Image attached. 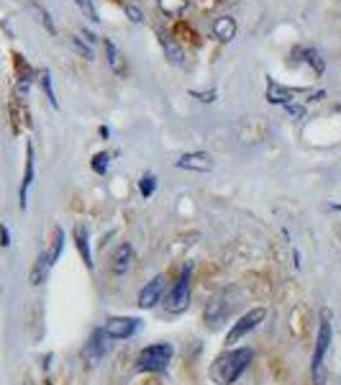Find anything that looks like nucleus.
Here are the masks:
<instances>
[{"label": "nucleus", "mask_w": 341, "mask_h": 385, "mask_svg": "<svg viewBox=\"0 0 341 385\" xmlns=\"http://www.w3.org/2000/svg\"><path fill=\"white\" fill-rule=\"evenodd\" d=\"M252 359H255V352L249 350V347H239V350H228L223 355L213 359V365H211V380L218 385H231L244 375L249 365H252Z\"/></svg>", "instance_id": "f257e3e1"}, {"label": "nucleus", "mask_w": 341, "mask_h": 385, "mask_svg": "<svg viewBox=\"0 0 341 385\" xmlns=\"http://www.w3.org/2000/svg\"><path fill=\"white\" fill-rule=\"evenodd\" d=\"M331 321H328V313H323L321 326H318V339H315V350L313 359H311V372H313V385H326V372H323V362H326L328 347H331Z\"/></svg>", "instance_id": "f03ea898"}, {"label": "nucleus", "mask_w": 341, "mask_h": 385, "mask_svg": "<svg viewBox=\"0 0 341 385\" xmlns=\"http://www.w3.org/2000/svg\"><path fill=\"white\" fill-rule=\"evenodd\" d=\"M172 347L167 342H160V345H149L136 355V370L139 372H162L169 365L172 359Z\"/></svg>", "instance_id": "7ed1b4c3"}, {"label": "nucleus", "mask_w": 341, "mask_h": 385, "mask_svg": "<svg viewBox=\"0 0 341 385\" xmlns=\"http://www.w3.org/2000/svg\"><path fill=\"white\" fill-rule=\"evenodd\" d=\"M231 311H234V291H218L216 296H211V301L206 303L203 318H206V324L211 326V329H216V326L223 324V321L231 316Z\"/></svg>", "instance_id": "20e7f679"}, {"label": "nucleus", "mask_w": 341, "mask_h": 385, "mask_svg": "<svg viewBox=\"0 0 341 385\" xmlns=\"http://www.w3.org/2000/svg\"><path fill=\"white\" fill-rule=\"evenodd\" d=\"M264 316H267V308L264 306H257V308H252V311H247L244 316L236 321L231 329H228V334H226V345L228 347H234L236 342H241V339L247 337V334H252V331L257 329V326L264 321Z\"/></svg>", "instance_id": "39448f33"}, {"label": "nucleus", "mask_w": 341, "mask_h": 385, "mask_svg": "<svg viewBox=\"0 0 341 385\" xmlns=\"http://www.w3.org/2000/svg\"><path fill=\"white\" fill-rule=\"evenodd\" d=\"M190 308V267H185L172 291L164 296V311L167 313H185Z\"/></svg>", "instance_id": "423d86ee"}, {"label": "nucleus", "mask_w": 341, "mask_h": 385, "mask_svg": "<svg viewBox=\"0 0 341 385\" xmlns=\"http://www.w3.org/2000/svg\"><path fill=\"white\" fill-rule=\"evenodd\" d=\"M313 90L308 88H285V85H280V82H274L272 77H267V101L272 103V106H290V103H298L303 98V95H311Z\"/></svg>", "instance_id": "0eeeda50"}, {"label": "nucleus", "mask_w": 341, "mask_h": 385, "mask_svg": "<svg viewBox=\"0 0 341 385\" xmlns=\"http://www.w3.org/2000/svg\"><path fill=\"white\" fill-rule=\"evenodd\" d=\"M139 318H128V316H113L108 318L103 324V331H106L111 342H121V339H131L139 331Z\"/></svg>", "instance_id": "6e6552de"}, {"label": "nucleus", "mask_w": 341, "mask_h": 385, "mask_svg": "<svg viewBox=\"0 0 341 385\" xmlns=\"http://www.w3.org/2000/svg\"><path fill=\"white\" fill-rule=\"evenodd\" d=\"M174 167L188 169V172H213L216 160L208 152H185L174 160Z\"/></svg>", "instance_id": "1a4fd4ad"}, {"label": "nucleus", "mask_w": 341, "mask_h": 385, "mask_svg": "<svg viewBox=\"0 0 341 385\" xmlns=\"http://www.w3.org/2000/svg\"><path fill=\"white\" fill-rule=\"evenodd\" d=\"M239 34V23H236L234 16H216L211 21V39L216 44H231Z\"/></svg>", "instance_id": "9d476101"}, {"label": "nucleus", "mask_w": 341, "mask_h": 385, "mask_svg": "<svg viewBox=\"0 0 341 385\" xmlns=\"http://www.w3.org/2000/svg\"><path fill=\"white\" fill-rule=\"evenodd\" d=\"M108 350H111V337H108L101 326V329H95L93 334H90L85 350H82V357H85L90 365H95V362H101L103 355H106Z\"/></svg>", "instance_id": "9b49d317"}, {"label": "nucleus", "mask_w": 341, "mask_h": 385, "mask_svg": "<svg viewBox=\"0 0 341 385\" xmlns=\"http://www.w3.org/2000/svg\"><path fill=\"white\" fill-rule=\"evenodd\" d=\"M162 296H164V275H157L152 277L144 288H141L139 293V308H144V311H149V308H154V306L160 303Z\"/></svg>", "instance_id": "f8f14e48"}, {"label": "nucleus", "mask_w": 341, "mask_h": 385, "mask_svg": "<svg viewBox=\"0 0 341 385\" xmlns=\"http://www.w3.org/2000/svg\"><path fill=\"white\" fill-rule=\"evenodd\" d=\"M293 60L308 65V67L313 69L315 77H323V72H326V60H323L321 52H318V49H313V47H298L293 52Z\"/></svg>", "instance_id": "ddd939ff"}, {"label": "nucleus", "mask_w": 341, "mask_h": 385, "mask_svg": "<svg viewBox=\"0 0 341 385\" xmlns=\"http://www.w3.org/2000/svg\"><path fill=\"white\" fill-rule=\"evenodd\" d=\"M157 39H160L162 52H164V57H167L169 65L182 67V65H185V52H182V47L174 41V36L169 34V31H164V28H160V31H157Z\"/></svg>", "instance_id": "4468645a"}, {"label": "nucleus", "mask_w": 341, "mask_h": 385, "mask_svg": "<svg viewBox=\"0 0 341 385\" xmlns=\"http://www.w3.org/2000/svg\"><path fill=\"white\" fill-rule=\"evenodd\" d=\"M34 172H36V162H34V147L28 144L26 147V167H23V180H21V190H18V206L26 208L28 206V188L34 183Z\"/></svg>", "instance_id": "2eb2a0df"}, {"label": "nucleus", "mask_w": 341, "mask_h": 385, "mask_svg": "<svg viewBox=\"0 0 341 385\" xmlns=\"http://www.w3.org/2000/svg\"><path fill=\"white\" fill-rule=\"evenodd\" d=\"M169 34L174 36V41L180 44V47H201V34L195 31L193 23H188V21H174V26Z\"/></svg>", "instance_id": "dca6fc26"}, {"label": "nucleus", "mask_w": 341, "mask_h": 385, "mask_svg": "<svg viewBox=\"0 0 341 385\" xmlns=\"http://www.w3.org/2000/svg\"><path fill=\"white\" fill-rule=\"evenodd\" d=\"M134 260H136L134 247H131L128 242L118 244V247H116V252H113V257H111V262H113V272H116V275H123V272H128V270H131V264H134Z\"/></svg>", "instance_id": "f3484780"}, {"label": "nucleus", "mask_w": 341, "mask_h": 385, "mask_svg": "<svg viewBox=\"0 0 341 385\" xmlns=\"http://www.w3.org/2000/svg\"><path fill=\"white\" fill-rule=\"evenodd\" d=\"M72 239H74V247L80 252L82 262H85L87 270H93V255H90V231H87L85 223H77L72 229Z\"/></svg>", "instance_id": "a211bd4d"}, {"label": "nucleus", "mask_w": 341, "mask_h": 385, "mask_svg": "<svg viewBox=\"0 0 341 385\" xmlns=\"http://www.w3.org/2000/svg\"><path fill=\"white\" fill-rule=\"evenodd\" d=\"M103 52H106V60H108V67L113 69L118 77H126L128 74V65H126V57L121 55V49L116 47L113 41L106 39L103 41Z\"/></svg>", "instance_id": "6ab92c4d"}, {"label": "nucleus", "mask_w": 341, "mask_h": 385, "mask_svg": "<svg viewBox=\"0 0 341 385\" xmlns=\"http://www.w3.org/2000/svg\"><path fill=\"white\" fill-rule=\"evenodd\" d=\"M190 0H157V11H160L164 18H177L188 13Z\"/></svg>", "instance_id": "aec40b11"}, {"label": "nucleus", "mask_w": 341, "mask_h": 385, "mask_svg": "<svg viewBox=\"0 0 341 385\" xmlns=\"http://www.w3.org/2000/svg\"><path fill=\"white\" fill-rule=\"evenodd\" d=\"M49 257L47 252H41L39 257H36V262L34 267H31V272H28V280H31V285H41V283H47V275H49Z\"/></svg>", "instance_id": "412c9836"}, {"label": "nucleus", "mask_w": 341, "mask_h": 385, "mask_svg": "<svg viewBox=\"0 0 341 385\" xmlns=\"http://www.w3.org/2000/svg\"><path fill=\"white\" fill-rule=\"evenodd\" d=\"M13 67H16V82H34V77L39 74L26 62V57L18 55V52H13Z\"/></svg>", "instance_id": "4be33fe9"}, {"label": "nucleus", "mask_w": 341, "mask_h": 385, "mask_svg": "<svg viewBox=\"0 0 341 385\" xmlns=\"http://www.w3.org/2000/svg\"><path fill=\"white\" fill-rule=\"evenodd\" d=\"M11 121H13V131L18 134L21 128H28L31 126V121H28V111H26V106L16 98L13 103H11Z\"/></svg>", "instance_id": "5701e85b"}, {"label": "nucleus", "mask_w": 341, "mask_h": 385, "mask_svg": "<svg viewBox=\"0 0 341 385\" xmlns=\"http://www.w3.org/2000/svg\"><path fill=\"white\" fill-rule=\"evenodd\" d=\"M31 11H34V16H36V21H39L41 26L47 28V34H52V36H57V23H54V18H52V13H49L47 8L41 6L39 0H31Z\"/></svg>", "instance_id": "b1692460"}, {"label": "nucleus", "mask_w": 341, "mask_h": 385, "mask_svg": "<svg viewBox=\"0 0 341 385\" xmlns=\"http://www.w3.org/2000/svg\"><path fill=\"white\" fill-rule=\"evenodd\" d=\"M39 82H41L44 95H47V101L52 103L54 108H60V101H57V95H54V82H52V72H49V69H39Z\"/></svg>", "instance_id": "393cba45"}, {"label": "nucleus", "mask_w": 341, "mask_h": 385, "mask_svg": "<svg viewBox=\"0 0 341 385\" xmlns=\"http://www.w3.org/2000/svg\"><path fill=\"white\" fill-rule=\"evenodd\" d=\"M69 47H72L74 55L82 57L85 62H93V60H95V49H93V47H87V44L80 39V36H74V34L69 36Z\"/></svg>", "instance_id": "a878e982"}, {"label": "nucleus", "mask_w": 341, "mask_h": 385, "mask_svg": "<svg viewBox=\"0 0 341 385\" xmlns=\"http://www.w3.org/2000/svg\"><path fill=\"white\" fill-rule=\"evenodd\" d=\"M62 247H65V231H62V226H57V229H54V244H52V250L47 252L49 264H54L57 260H60Z\"/></svg>", "instance_id": "bb28decb"}, {"label": "nucleus", "mask_w": 341, "mask_h": 385, "mask_svg": "<svg viewBox=\"0 0 341 385\" xmlns=\"http://www.w3.org/2000/svg\"><path fill=\"white\" fill-rule=\"evenodd\" d=\"M139 193H141V198H152L154 193H157V175L144 172L139 180Z\"/></svg>", "instance_id": "cd10ccee"}, {"label": "nucleus", "mask_w": 341, "mask_h": 385, "mask_svg": "<svg viewBox=\"0 0 341 385\" xmlns=\"http://www.w3.org/2000/svg\"><path fill=\"white\" fill-rule=\"evenodd\" d=\"M74 6L80 8L82 11V16H85L87 21H93L95 26L101 23V16H98V8H95V3L93 0H74Z\"/></svg>", "instance_id": "c85d7f7f"}, {"label": "nucleus", "mask_w": 341, "mask_h": 385, "mask_svg": "<svg viewBox=\"0 0 341 385\" xmlns=\"http://www.w3.org/2000/svg\"><path fill=\"white\" fill-rule=\"evenodd\" d=\"M108 164H111V155H108V152H98V155H93V160H90V167H93L95 175H106Z\"/></svg>", "instance_id": "c756f323"}, {"label": "nucleus", "mask_w": 341, "mask_h": 385, "mask_svg": "<svg viewBox=\"0 0 341 385\" xmlns=\"http://www.w3.org/2000/svg\"><path fill=\"white\" fill-rule=\"evenodd\" d=\"M123 13H126V18L131 21V23H144V21H147L144 8L136 6V3H123Z\"/></svg>", "instance_id": "7c9ffc66"}, {"label": "nucleus", "mask_w": 341, "mask_h": 385, "mask_svg": "<svg viewBox=\"0 0 341 385\" xmlns=\"http://www.w3.org/2000/svg\"><path fill=\"white\" fill-rule=\"evenodd\" d=\"M190 98H195L198 103H206V106H211V103L218 101V90H216V88H208V90H190Z\"/></svg>", "instance_id": "2f4dec72"}, {"label": "nucleus", "mask_w": 341, "mask_h": 385, "mask_svg": "<svg viewBox=\"0 0 341 385\" xmlns=\"http://www.w3.org/2000/svg\"><path fill=\"white\" fill-rule=\"evenodd\" d=\"M285 113L293 116L295 121H301V118H306V106L303 103H290V106H285Z\"/></svg>", "instance_id": "473e14b6"}, {"label": "nucleus", "mask_w": 341, "mask_h": 385, "mask_svg": "<svg viewBox=\"0 0 341 385\" xmlns=\"http://www.w3.org/2000/svg\"><path fill=\"white\" fill-rule=\"evenodd\" d=\"M77 36H80V39L85 41L87 47L98 49V36H95L93 31H90V28H80V31H77Z\"/></svg>", "instance_id": "72a5a7b5"}, {"label": "nucleus", "mask_w": 341, "mask_h": 385, "mask_svg": "<svg viewBox=\"0 0 341 385\" xmlns=\"http://www.w3.org/2000/svg\"><path fill=\"white\" fill-rule=\"evenodd\" d=\"M0 247H11V231L6 223H0Z\"/></svg>", "instance_id": "f704fd0d"}, {"label": "nucleus", "mask_w": 341, "mask_h": 385, "mask_svg": "<svg viewBox=\"0 0 341 385\" xmlns=\"http://www.w3.org/2000/svg\"><path fill=\"white\" fill-rule=\"evenodd\" d=\"M328 213H334V216H339L341 218V206H339V203H328Z\"/></svg>", "instance_id": "c9c22d12"}, {"label": "nucleus", "mask_w": 341, "mask_h": 385, "mask_svg": "<svg viewBox=\"0 0 341 385\" xmlns=\"http://www.w3.org/2000/svg\"><path fill=\"white\" fill-rule=\"evenodd\" d=\"M98 134H101V139H108V136H111V128H108V126H101V131H98Z\"/></svg>", "instance_id": "e433bc0d"}, {"label": "nucleus", "mask_w": 341, "mask_h": 385, "mask_svg": "<svg viewBox=\"0 0 341 385\" xmlns=\"http://www.w3.org/2000/svg\"><path fill=\"white\" fill-rule=\"evenodd\" d=\"M144 385H160V383H154V380H152V383H144Z\"/></svg>", "instance_id": "4c0bfd02"}]
</instances>
